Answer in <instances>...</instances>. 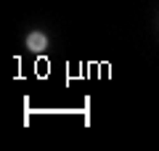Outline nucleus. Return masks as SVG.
I'll use <instances>...</instances> for the list:
<instances>
[{"label": "nucleus", "mask_w": 159, "mask_h": 151, "mask_svg": "<svg viewBox=\"0 0 159 151\" xmlns=\"http://www.w3.org/2000/svg\"><path fill=\"white\" fill-rule=\"evenodd\" d=\"M27 48L29 50H45L48 48V37H45V34H40V32H32L27 37Z\"/></svg>", "instance_id": "obj_1"}]
</instances>
